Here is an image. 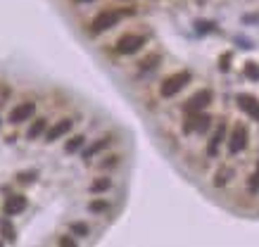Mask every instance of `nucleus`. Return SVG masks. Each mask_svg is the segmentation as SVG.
<instances>
[{
    "label": "nucleus",
    "mask_w": 259,
    "mask_h": 247,
    "mask_svg": "<svg viewBox=\"0 0 259 247\" xmlns=\"http://www.w3.org/2000/svg\"><path fill=\"white\" fill-rule=\"evenodd\" d=\"M112 188V178L109 176H97V178H93V183L88 185V193L90 195H105Z\"/></svg>",
    "instance_id": "14"
},
{
    "label": "nucleus",
    "mask_w": 259,
    "mask_h": 247,
    "mask_svg": "<svg viewBox=\"0 0 259 247\" xmlns=\"http://www.w3.org/2000/svg\"><path fill=\"white\" fill-rule=\"evenodd\" d=\"M212 102H214V90L212 88H200L197 93H193V95L185 100L183 114H197V112L209 107Z\"/></svg>",
    "instance_id": "4"
},
{
    "label": "nucleus",
    "mask_w": 259,
    "mask_h": 247,
    "mask_svg": "<svg viewBox=\"0 0 259 247\" xmlns=\"http://www.w3.org/2000/svg\"><path fill=\"white\" fill-rule=\"evenodd\" d=\"M45 129H48V119H45V117L33 119L31 126H29V131H26V140H38L45 133Z\"/></svg>",
    "instance_id": "13"
},
{
    "label": "nucleus",
    "mask_w": 259,
    "mask_h": 247,
    "mask_svg": "<svg viewBox=\"0 0 259 247\" xmlns=\"http://www.w3.org/2000/svg\"><path fill=\"white\" fill-rule=\"evenodd\" d=\"M231 60H233V53H231V50L219 57V72H221V74H228V72H231Z\"/></svg>",
    "instance_id": "25"
},
{
    "label": "nucleus",
    "mask_w": 259,
    "mask_h": 247,
    "mask_svg": "<svg viewBox=\"0 0 259 247\" xmlns=\"http://www.w3.org/2000/svg\"><path fill=\"white\" fill-rule=\"evenodd\" d=\"M236 43H238V45H243V50H252V41L243 38V36H236Z\"/></svg>",
    "instance_id": "29"
},
{
    "label": "nucleus",
    "mask_w": 259,
    "mask_h": 247,
    "mask_svg": "<svg viewBox=\"0 0 259 247\" xmlns=\"http://www.w3.org/2000/svg\"><path fill=\"white\" fill-rule=\"evenodd\" d=\"M226 133H228V121H226V119H221V121H219V126L214 129V133H212V136H209V140H207L205 155L209 157V160H216V157H219L221 145L226 143Z\"/></svg>",
    "instance_id": "6"
},
{
    "label": "nucleus",
    "mask_w": 259,
    "mask_h": 247,
    "mask_svg": "<svg viewBox=\"0 0 259 247\" xmlns=\"http://www.w3.org/2000/svg\"><path fill=\"white\" fill-rule=\"evenodd\" d=\"M0 247H2V240H0Z\"/></svg>",
    "instance_id": "34"
},
{
    "label": "nucleus",
    "mask_w": 259,
    "mask_h": 247,
    "mask_svg": "<svg viewBox=\"0 0 259 247\" xmlns=\"http://www.w3.org/2000/svg\"><path fill=\"white\" fill-rule=\"evenodd\" d=\"M107 145H109V138H97V140H93V143L88 145L86 150L81 152V157H84V162H90L93 157H95V155H100V152L105 150Z\"/></svg>",
    "instance_id": "12"
},
{
    "label": "nucleus",
    "mask_w": 259,
    "mask_h": 247,
    "mask_svg": "<svg viewBox=\"0 0 259 247\" xmlns=\"http://www.w3.org/2000/svg\"><path fill=\"white\" fill-rule=\"evenodd\" d=\"M119 22H121L119 10H100L95 17H93V22H90V33H93V36L105 33V31H109V29H114Z\"/></svg>",
    "instance_id": "5"
},
{
    "label": "nucleus",
    "mask_w": 259,
    "mask_h": 247,
    "mask_svg": "<svg viewBox=\"0 0 259 247\" xmlns=\"http://www.w3.org/2000/svg\"><path fill=\"white\" fill-rule=\"evenodd\" d=\"M160 65H162V55L160 53H148L141 62H138V72H141V74H148V72H155Z\"/></svg>",
    "instance_id": "11"
},
{
    "label": "nucleus",
    "mask_w": 259,
    "mask_h": 247,
    "mask_svg": "<svg viewBox=\"0 0 259 247\" xmlns=\"http://www.w3.org/2000/svg\"><path fill=\"white\" fill-rule=\"evenodd\" d=\"M243 24H259V14H245Z\"/></svg>",
    "instance_id": "30"
},
{
    "label": "nucleus",
    "mask_w": 259,
    "mask_h": 247,
    "mask_svg": "<svg viewBox=\"0 0 259 247\" xmlns=\"http://www.w3.org/2000/svg\"><path fill=\"white\" fill-rule=\"evenodd\" d=\"M102 171H109V169H114V166H119V155H109V157H105V160L97 164Z\"/></svg>",
    "instance_id": "26"
},
{
    "label": "nucleus",
    "mask_w": 259,
    "mask_h": 247,
    "mask_svg": "<svg viewBox=\"0 0 259 247\" xmlns=\"http://www.w3.org/2000/svg\"><path fill=\"white\" fill-rule=\"evenodd\" d=\"M69 231H72V236H76V238L90 236V228H88L86 221H72V224H69Z\"/></svg>",
    "instance_id": "21"
},
{
    "label": "nucleus",
    "mask_w": 259,
    "mask_h": 247,
    "mask_svg": "<svg viewBox=\"0 0 259 247\" xmlns=\"http://www.w3.org/2000/svg\"><path fill=\"white\" fill-rule=\"evenodd\" d=\"M29 207V197L26 195H7L5 202H2V214L5 216H17L22 214L24 209Z\"/></svg>",
    "instance_id": "10"
},
{
    "label": "nucleus",
    "mask_w": 259,
    "mask_h": 247,
    "mask_svg": "<svg viewBox=\"0 0 259 247\" xmlns=\"http://www.w3.org/2000/svg\"><path fill=\"white\" fill-rule=\"evenodd\" d=\"M248 193H250V195H257V193H259V160H257V166H255V171L248 176Z\"/></svg>",
    "instance_id": "22"
},
{
    "label": "nucleus",
    "mask_w": 259,
    "mask_h": 247,
    "mask_svg": "<svg viewBox=\"0 0 259 247\" xmlns=\"http://www.w3.org/2000/svg\"><path fill=\"white\" fill-rule=\"evenodd\" d=\"M74 2H79V5H84V2H95V0H74Z\"/></svg>",
    "instance_id": "32"
},
{
    "label": "nucleus",
    "mask_w": 259,
    "mask_h": 247,
    "mask_svg": "<svg viewBox=\"0 0 259 247\" xmlns=\"http://www.w3.org/2000/svg\"><path fill=\"white\" fill-rule=\"evenodd\" d=\"M12 95V88L7 83H0V100H7Z\"/></svg>",
    "instance_id": "28"
},
{
    "label": "nucleus",
    "mask_w": 259,
    "mask_h": 247,
    "mask_svg": "<svg viewBox=\"0 0 259 247\" xmlns=\"http://www.w3.org/2000/svg\"><path fill=\"white\" fill-rule=\"evenodd\" d=\"M33 114H36V102L26 100V102H19V105H14V107L10 109V114H7V121H10L12 126H19V124H26V121H31Z\"/></svg>",
    "instance_id": "7"
},
{
    "label": "nucleus",
    "mask_w": 259,
    "mask_h": 247,
    "mask_svg": "<svg viewBox=\"0 0 259 247\" xmlns=\"http://www.w3.org/2000/svg\"><path fill=\"white\" fill-rule=\"evenodd\" d=\"M231 178H233V169H221V173H216L214 176V185L216 188H224Z\"/></svg>",
    "instance_id": "24"
},
{
    "label": "nucleus",
    "mask_w": 259,
    "mask_h": 247,
    "mask_svg": "<svg viewBox=\"0 0 259 247\" xmlns=\"http://www.w3.org/2000/svg\"><path fill=\"white\" fill-rule=\"evenodd\" d=\"M243 74H245L248 81H255V83H257V81H259V65L255 62V60H248L245 67H243Z\"/></svg>",
    "instance_id": "20"
},
{
    "label": "nucleus",
    "mask_w": 259,
    "mask_h": 247,
    "mask_svg": "<svg viewBox=\"0 0 259 247\" xmlns=\"http://www.w3.org/2000/svg\"><path fill=\"white\" fill-rule=\"evenodd\" d=\"M57 245H62V247H76V240L72 236H62L60 240H57Z\"/></svg>",
    "instance_id": "27"
},
{
    "label": "nucleus",
    "mask_w": 259,
    "mask_h": 247,
    "mask_svg": "<svg viewBox=\"0 0 259 247\" xmlns=\"http://www.w3.org/2000/svg\"><path fill=\"white\" fill-rule=\"evenodd\" d=\"M248 143H250V131L245 124H236L231 129V133H226V150L231 157L240 155V152L248 148Z\"/></svg>",
    "instance_id": "2"
},
{
    "label": "nucleus",
    "mask_w": 259,
    "mask_h": 247,
    "mask_svg": "<svg viewBox=\"0 0 259 247\" xmlns=\"http://www.w3.org/2000/svg\"><path fill=\"white\" fill-rule=\"evenodd\" d=\"M193 29H195V33H197V36H205V33L216 31L219 26H216L214 22H207V19H195V22H193Z\"/></svg>",
    "instance_id": "19"
},
{
    "label": "nucleus",
    "mask_w": 259,
    "mask_h": 247,
    "mask_svg": "<svg viewBox=\"0 0 259 247\" xmlns=\"http://www.w3.org/2000/svg\"><path fill=\"white\" fill-rule=\"evenodd\" d=\"M0 236L5 238L7 243H14L17 240V228L12 226L10 219H0Z\"/></svg>",
    "instance_id": "17"
},
{
    "label": "nucleus",
    "mask_w": 259,
    "mask_h": 247,
    "mask_svg": "<svg viewBox=\"0 0 259 247\" xmlns=\"http://www.w3.org/2000/svg\"><path fill=\"white\" fill-rule=\"evenodd\" d=\"M107 209H109L107 200H90V202H88V212H90V214H105Z\"/></svg>",
    "instance_id": "23"
},
{
    "label": "nucleus",
    "mask_w": 259,
    "mask_h": 247,
    "mask_svg": "<svg viewBox=\"0 0 259 247\" xmlns=\"http://www.w3.org/2000/svg\"><path fill=\"white\" fill-rule=\"evenodd\" d=\"M236 105L240 112H245L248 119L252 121H259V97L252 95V93H238L236 95Z\"/></svg>",
    "instance_id": "8"
},
{
    "label": "nucleus",
    "mask_w": 259,
    "mask_h": 247,
    "mask_svg": "<svg viewBox=\"0 0 259 247\" xmlns=\"http://www.w3.org/2000/svg\"><path fill=\"white\" fill-rule=\"evenodd\" d=\"M190 81H193V74L183 69V72H176V74H169L167 79H162V83H160V97L164 100H172L176 97L185 86H190Z\"/></svg>",
    "instance_id": "1"
},
{
    "label": "nucleus",
    "mask_w": 259,
    "mask_h": 247,
    "mask_svg": "<svg viewBox=\"0 0 259 247\" xmlns=\"http://www.w3.org/2000/svg\"><path fill=\"white\" fill-rule=\"evenodd\" d=\"M84 145H86V136H72V138L65 143V155H76L79 150H84Z\"/></svg>",
    "instance_id": "16"
},
{
    "label": "nucleus",
    "mask_w": 259,
    "mask_h": 247,
    "mask_svg": "<svg viewBox=\"0 0 259 247\" xmlns=\"http://www.w3.org/2000/svg\"><path fill=\"white\" fill-rule=\"evenodd\" d=\"M145 43H148V38H145L143 33H131L129 31V33H121V36H119L114 48H117L119 55H126V57H129V55L141 53L143 48H145Z\"/></svg>",
    "instance_id": "3"
},
{
    "label": "nucleus",
    "mask_w": 259,
    "mask_h": 247,
    "mask_svg": "<svg viewBox=\"0 0 259 247\" xmlns=\"http://www.w3.org/2000/svg\"><path fill=\"white\" fill-rule=\"evenodd\" d=\"M14 181L22 183V185H31V183L38 181V169H24V171H17Z\"/></svg>",
    "instance_id": "18"
},
{
    "label": "nucleus",
    "mask_w": 259,
    "mask_h": 247,
    "mask_svg": "<svg viewBox=\"0 0 259 247\" xmlns=\"http://www.w3.org/2000/svg\"><path fill=\"white\" fill-rule=\"evenodd\" d=\"M193 119H195V133L205 136L207 131L212 129V117L207 114L205 109H202V112H197V114H193Z\"/></svg>",
    "instance_id": "15"
},
{
    "label": "nucleus",
    "mask_w": 259,
    "mask_h": 247,
    "mask_svg": "<svg viewBox=\"0 0 259 247\" xmlns=\"http://www.w3.org/2000/svg\"><path fill=\"white\" fill-rule=\"evenodd\" d=\"M72 129H74V121H72V119H60V121H55L53 126H48L43 133L45 143H57L60 138H65Z\"/></svg>",
    "instance_id": "9"
},
{
    "label": "nucleus",
    "mask_w": 259,
    "mask_h": 247,
    "mask_svg": "<svg viewBox=\"0 0 259 247\" xmlns=\"http://www.w3.org/2000/svg\"><path fill=\"white\" fill-rule=\"evenodd\" d=\"M119 14L121 17H133V14H138V10L136 7H124V10H119Z\"/></svg>",
    "instance_id": "31"
},
{
    "label": "nucleus",
    "mask_w": 259,
    "mask_h": 247,
    "mask_svg": "<svg viewBox=\"0 0 259 247\" xmlns=\"http://www.w3.org/2000/svg\"><path fill=\"white\" fill-rule=\"evenodd\" d=\"M0 126H2V119H0Z\"/></svg>",
    "instance_id": "33"
}]
</instances>
